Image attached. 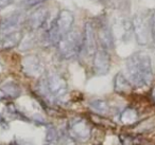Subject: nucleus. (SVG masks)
I'll list each match as a JSON object with an SVG mask.
<instances>
[{
  "label": "nucleus",
  "mask_w": 155,
  "mask_h": 145,
  "mask_svg": "<svg viewBox=\"0 0 155 145\" xmlns=\"http://www.w3.org/2000/svg\"><path fill=\"white\" fill-rule=\"evenodd\" d=\"M127 79L132 86L141 88L150 85L153 79V69L151 58L146 52L132 54L125 63Z\"/></svg>",
  "instance_id": "nucleus-1"
},
{
  "label": "nucleus",
  "mask_w": 155,
  "mask_h": 145,
  "mask_svg": "<svg viewBox=\"0 0 155 145\" xmlns=\"http://www.w3.org/2000/svg\"><path fill=\"white\" fill-rule=\"evenodd\" d=\"M74 16L68 10H62L55 19L52 21L49 30L47 31V39L51 45H58L60 39L72 30Z\"/></svg>",
  "instance_id": "nucleus-2"
},
{
  "label": "nucleus",
  "mask_w": 155,
  "mask_h": 145,
  "mask_svg": "<svg viewBox=\"0 0 155 145\" xmlns=\"http://www.w3.org/2000/svg\"><path fill=\"white\" fill-rule=\"evenodd\" d=\"M82 33L73 29L64 35L56 45L61 57L64 60H71L79 55L82 48Z\"/></svg>",
  "instance_id": "nucleus-3"
},
{
  "label": "nucleus",
  "mask_w": 155,
  "mask_h": 145,
  "mask_svg": "<svg viewBox=\"0 0 155 145\" xmlns=\"http://www.w3.org/2000/svg\"><path fill=\"white\" fill-rule=\"evenodd\" d=\"M41 85L44 94L53 100H62L68 93L67 82L58 73H48Z\"/></svg>",
  "instance_id": "nucleus-4"
},
{
  "label": "nucleus",
  "mask_w": 155,
  "mask_h": 145,
  "mask_svg": "<svg viewBox=\"0 0 155 145\" xmlns=\"http://www.w3.org/2000/svg\"><path fill=\"white\" fill-rule=\"evenodd\" d=\"M82 48L80 55L83 57H94L97 51V35L96 29L91 22H86L84 27V32L82 33Z\"/></svg>",
  "instance_id": "nucleus-5"
},
{
  "label": "nucleus",
  "mask_w": 155,
  "mask_h": 145,
  "mask_svg": "<svg viewBox=\"0 0 155 145\" xmlns=\"http://www.w3.org/2000/svg\"><path fill=\"white\" fill-rule=\"evenodd\" d=\"M132 29L135 34L136 41L140 46L148 45L151 36L149 20H146V18L140 14H136L132 19Z\"/></svg>",
  "instance_id": "nucleus-6"
},
{
  "label": "nucleus",
  "mask_w": 155,
  "mask_h": 145,
  "mask_svg": "<svg viewBox=\"0 0 155 145\" xmlns=\"http://www.w3.org/2000/svg\"><path fill=\"white\" fill-rule=\"evenodd\" d=\"M68 132L72 139L84 142L91 138V129L85 120H72L68 125Z\"/></svg>",
  "instance_id": "nucleus-7"
},
{
  "label": "nucleus",
  "mask_w": 155,
  "mask_h": 145,
  "mask_svg": "<svg viewBox=\"0 0 155 145\" xmlns=\"http://www.w3.org/2000/svg\"><path fill=\"white\" fill-rule=\"evenodd\" d=\"M110 55L107 50L98 48L93 57V68L97 75H105L110 69Z\"/></svg>",
  "instance_id": "nucleus-8"
},
{
  "label": "nucleus",
  "mask_w": 155,
  "mask_h": 145,
  "mask_svg": "<svg viewBox=\"0 0 155 145\" xmlns=\"http://www.w3.org/2000/svg\"><path fill=\"white\" fill-rule=\"evenodd\" d=\"M96 35H97V41L99 43L100 48L107 50V51L114 49L113 30L108 26L106 20H102V21H100L98 24Z\"/></svg>",
  "instance_id": "nucleus-9"
},
{
  "label": "nucleus",
  "mask_w": 155,
  "mask_h": 145,
  "mask_svg": "<svg viewBox=\"0 0 155 145\" xmlns=\"http://www.w3.org/2000/svg\"><path fill=\"white\" fill-rule=\"evenodd\" d=\"M48 15H49V12L46 8H38L29 16L28 20H27V26L32 31L38 30L47 21Z\"/></svg>",
  "instance_id": "nucleus-10"
},
{
  "label": "nucleus",
  "mask_w": 155,
  "mask_h": 145,
  "mask_svg": "<svg viewBox=\"0 0 155 145\" xmlns=\"http://www.w3.org/2000/svg\"><path fill=\"white\" fill-rule=\"evenodd\" d=\"M22 34L21 31H12L9 32L0 39V50L1 51H8V50H12L16 48L22 40Z\"/></svg>",
  "instance_id": "nucleus-11"
},
{
  "label": "nucleus",
  "mask_w": 155,
  "mask_h": 145,
  "mask_svg": "<svg viewBox=\"0 0 155 145\" xmlns=\"http://www.w3.org/2000/svg\"><path fill=\"white\" fill-rule=\"evenodd\" d=\"M22 68H24V71L26 72V74L30 75V76H35V75H38L43 72V67H41V60L34 55L27 56V57L24 58Z\"/></svg>",
  "instance_id": "nucleus-12"
},
{
  "label": "nucleus",
  "mask_w": 155,
  "mask_h": 145,
  "mask_svg": "<svg viewBox=\"0 0 155 145\" xmlns=\"http://www.w3.org/2000/svg\"><path fill=\"white\" fill-rule=\"evenodd\" d=\"M132 84L127 79V76L122 74V73H117L114 77V91L116 93L120 94V95H127V94L131 93L132 91Z\"/></svg>",
  "instance_id": "nucleus-13"
},
{
  "label": "nucleus",
  "mask_w": 155,
  "mask_h": 145,
  "mask_svg": "<svg viewBox=\"0 0 155 145\" xmlns=\"http://www.w3.org/2000/svg\"><path fill=\"white\" fill-rule=\"evenodd\" d=\"M138 120V113L134 108H127L122 111V113L120 114V121L123 124L127 125H132L135 124Z\"/></svg>",
  "instance_id": "nucleus-14"
},
{
  "label": "nucleus",
  "mask_w": 155,
  "mask_h": 145,
  "mask_svg": "<svg viewBox=\"0 0 155 145\" xmlns=\"http://www.w3.org/2000/svg\"><path fill=\"white\" fill-rule=\"evenodd\" d=\"M89 106L91 107L94 111L100 114H106L110 111V106L104 100H100V98H96V100L91 101Z\"/></svg>",
  "instance_id": "nucleus-15"
},
{
  "label": "nucleus",
  "mask_w": 155,
  "mask_h": 145,
  "mask_svg": "<svg viewBox=\"0 0 155 145\" xmlns=\"http://www.w3.org/2000/svg\"><path fill=\"white\" fill-rule=\"evenodd\" d=\"M3 90L5 92V95L12 96V98H16V96L19 95L20 90H19V86L16 85L13 82H9L3 86Z\"/></svg>",
  "instance_id": "nucleus-16"
},
{
  "label": "nucleus",
  "mask_w": 155,
  "mask_h": 145,
  "mask_svg": "<svg viewBox=\"0 0 155 145\" xmlns=\"http://www.w3.org/2000/svg\"><path fill=\"white\" fill-rule=\"evenodd\" d=\"M19 14H13V15L9 16L8 18H5V20L2 22V29L5 30H9V29L15 27L16 24L19 22Z\"/></svg>",
  "instance_id": "nucleus-17"
},
{
  "label": "nucleus",
  "mask_w": 155,
  "mask_h": 145,
  "mask_svg": "<svg viewBox=\"0 0 155 145\" xmlns=\"http://www.w3.org/2000/svg\"><path fill=\"white\" fill-rule=\"evenodd\" d=\"M45 1L46 0H21V5H24L25 8H27V9H30V8L41 5V3H44Z\"/></svg>",
  "instance_id": "nucleus-18"
},
{
  "label": "nucleus",
  "mask_w": 155,
  "mask_h": 145,
  "mask_svg": "<svg viewBox=\"0 0 155 145\" xmlns=\"http://www.w3.org/2000/svg\"><path fill=\"white\" fill-rule=\"evenodd\" d=\"M149 24H150V35L153 41L155 43V13H153L151 18L149 19Z\"/></svg>",
  "instance_id": "nucleus-19"
},
{
  "label": "nucleus",
  "mask_w": 155,
  "mask_h": 145,
  "mask_svg": "<svg viewBox=\"0 0 155 145\" xmlns=\"http://www.w3.org/2000/svg\"><path fill=\"white\" fill-rule=\"evenodd\" d=\"M14 2V0H0V10H3L11 5Z\"/></svg>",
  "instance_id": "nucleus-20"
},
{
  "label": "nucleus",
  "mask_w": 155,
  "mask_h": 145,
  "mask_svg": "<svg viewBox=\"0 0 155 145\" xmlns=\"http://www.w3.org/2000/svg\"><path fill=\"white\" fill-rule=\"evenodd\" d=\"M97 2H100V3H102V5H110V2H112V0H96Z\"/></svg>",
  "instance_id": "nucleus-21"
},
{
  "label": "nucleus",
  "mask_w": 155,
  "mask_h": 145,
  "mask_svg": "<svg viewBox=\"0 0 155 145\" xmlns=\"http://www.w3.org/2000/svg\"><path fill=\"white\" fill-rule=\"evenodd\" d=\"M152 98H153V100L155 101V87L152 89Z\"/></svg>",
  "instance_id": "nucleus-22"
}]
</instances>
